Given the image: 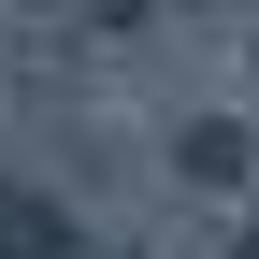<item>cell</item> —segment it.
Masks as SVG:
<instances>
[{
    "instance_id": "cell-2",
    "label": "cell",
    "mask_w": 259,
    "mask_h": 259,
    "mask_svg": "<svg viewBox=\"0 0 259 259\" xmlns=\"http://www.w3.org/2000/svg\"><path fill=\"white\" fill-rule=\"evenodd\" d=\"M231 259H259V231H245V245H231Z\"/></svg>"
},
{
    "instance_id": "cell-1",
    "label": "cell",
    "mask_w": 259,
    "mask_h": 259,
    "mask_svg": "<svg viewBox=\"0 0 259 259\" xmlns=\"http://www.w3.org/2000/svg\"><path fill=\"white\" fill-rule=\"evenodd\" d=\"M0 259H87V216L58 202V187H29V173H0Z\"/></svg>"
}]
</instances>
